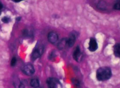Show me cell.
Listing matches in <instances>:
<instances>
[{"mask_svg":"<svg viewBox=\"0 0 120 88\" xmlns=\"http://www.w3.org/2000/svg\"><path fill=\"white\" fill-rule=\"evenodd\" d=\"M47 84L49 88H58L59 82L55 78H50L47 80Z\"/></svg>","mask_w":120,"mask_h":88,"instance_id":"obj_4","label":"cell"},{"mask_svg":"<svg viewBox=\"0 0 120 88\" xmlns=\"http://www.w3.org/2000/svg\"><path fill=\"white\" fill-rule=\"evenodd\" d=\"M16 63V59L15 57H13L11 60V67H14Z\"/></svg>","mask_w":120,"mask_h":88,"instance_id":"obj_15","label":"cell"},{"mask_svg":"<svg viewBox=\"0 0 120 88\" xmlns=\"http://www.w3.org/2000/svg\"><path fill=\"white\" fill-rule=\"evenodd\" d=\"M114 54L116 57L120 58V44H116L114 46Z\"/></svg>","mask_w":120,"mask_h":88,"instance_id":"obj_10","label":"cell"},{"mask_svg":"<svg viewBox=\"0 0 120 88\" xmlns=\"http://www.w3.org/2000/svg\"><path fill=\"white\" fill-rule=\"evenodd\" d=\"M22 72L23 74L28 76H31L35 72V69H34V66L30 64H26L22 67Z\"/></svg>","mask_w":120,"mask_h":88,"instance_id":"obj_3","label":"cell"},{"mask_svg":"<svg viewBox=\"0 0 120 88\" xmlns=\"http://www.w3.org/2000/svg\"><path fill=\"white\" fill-rule=\"evenodd\" d=\"M48 39L50 43L55 44L57 42V40H58V35L56 33L52 32L48 34Z\"/></svg>","mask_w":120,"mask_h":88,"instance_id":"obj_6","label":"cell"},{"mask_svg":"<svg viewBox=\"0 0 120 88\" xmlns=\"http://www.w3.org/2000/svg\"><path fill=\"white\" fill-rule=\"evenodd\" d=\"M114 9L116 10H120V1H117L114 5Z\"/></svg>","mask_w":120,"mask_h":88,"instance_id":"obj_14","label":"cell"},{"mask_svg":"<svg viewBox=\"0 0 120 88\" xmlns=\"http://www.w3.org/2000/svg\"><path fill=\"white\" fill-rule=\"evenodd\" d=\"M97 49H98V44H97L96 39L94 38H91L89 42V50L91 52H94V51H96Z\"/></svg>","mask_w":120,"mask_h":88,"instance_id":"obj_5","label":"cell"},{"mask_svg":"<svg viewBox=\"0 0 120 88\" xmlns=\"http://www.w3.org/2000/svg\"><path fill=\"white\" fill-rule=\"evenodd\" d=\"M42 88L40 87V86H38V87H37V88Z\"/></svg>","mask_w":120,"mask_h":88,"instance_id":"obj_19","label":"cell"},{"mask_svg":"<svg viewBox=\"0 0 120 88\" xmlns=\"http://www.w3.org/2000/svg\"><path fill=\"white\" fill-rule=\"evenodd\" d=\"M13 1L15 2H20V1H23V0H13Z\"/></svg>","mask_w":120,"mask_h":88,"instance_id":"obj_17","label":"cell"},{"mask_svg":"<svg viewBox=\"0 0 120 88\" xmlns=\"http://www.w3.org/2000/svg\"><path fill=\"white\" fill-rule=\"evenodd\" d=\"M43 46L41 44H37L36 48L34 50L32 53V60H35L39 58L42 54L43 52Z\"/></svg>","mask_w":120,"mask_h":88,"instance_id":"obj_2","label":"cell"},{"mask_svg":"<svg viewBox=\"0 0 120 88\" xmlns=\"http://www.w3.org/2000/svg\"><path fill=\"white\" fill-rule=\"evenodd\" d=\"M14 85L15 88H25V86L22 82H20L19 81H14Z\"/></svg>","mask_w":120,"mask_h":88,"instance_id":"obj_12","label":"cell"},{"mask_svg":"<svg viewBox=\"0 0 120 88\" xmlns=\"http://www.w3.org/2000/svg\"><path fill=\"white\" fill-rule=\"evenodd\" d=\"M76 41V35L74 33H71L69 35V39H68V46L69 47L73 46Z\"/></svg>","mask_w":120,"mask_h":88,"instance_id":"obj_8","label":"cell"},{"mask_svg":"<svg viewBox=\"0 0 120 88\" xmlns=\"http://www.w3.org/2000/svg\"><path fill=\"white\" fill-rule=\"evenodd\" d=\"M30 84L32 87L36 88L39 86V81L37 78H34L30 81Z\"/></svg>","mask_w":120,"mask_h":88,"instance_id":"obj_11","label":"cell"},{"mask_svg":"<svg viewBox=\"0 0 120 88\" xmlns=\"http://www.w3.org/2000/svg\"><path fill=\"white\" fill-rule=\"evenodd\" d=\"M2 21L4 22V23H8V22H9V21H10V18L8 17H7V16H5V17H4L2 19Z\"/></svg>","mask_w":120,"mask_h":88,"instance_id":"obj_16","label":"cell"},{"mask_svg":"<svg viewBox=\"0 0 120 88\" xmlns=\"http://www.w3.org/2000/svg\"><path fill=\"white\" fill-rule=\"evenodd\" d=\"M73 57L76 61H80V59H81V57H82V53H81L80 49L79 46H77L74 51L73 54Z\"/></svg>","mask_w":120,"mask_h":88,"instance_id":"obj_7","label":"cell"},{"mask_svg":"<svg viewBox=\"0 0 120 88\" xmlns=\"http://www.w3.org/2000/svg\"><path fill=\"white\" fill-rule=\"evenodd\" d=\"M71 81H72L73 84V85L75 86V87L77 88H80V85L79 81L77 79H72Z\"/></svg>","mask_w":120,"mask_h":88,"instance_id":"obj_13","label":"cell"},{"mask_svg":"<svg viewBox=\"0 0 120 88\" xmlns=\"http://www.w3.org/2000/svg\"><path fill=\"white\" fill-rule=\"evenodd\" d=\"M66 45H68V39H62L57 44V48H58L59 50H62L65 47Z\"/></svg>","mask_w":120,"mask_h":88,"instance_id":"obj_9","label":"cell"},{"mask_svg":"<svg viewBox=\"0 0 120 88\" xmlns=\"http://www.w3.org/2000/svg\"><path fill=\"white\" fill-rule=\"evenodd\" d=\"M2 7H3V5H2V3H1V2H0V10H1V9H2Z\"/></svg>","mask_w":120,"mask_h":88,"instance_id":"obj_18","label":"cell"},{"mask_svg":"<svg viewBox=\"0 0 120 88\" xmlns=\"http://www.w3.org/2000/svg\"><path fill=\"white\" fill-rule=\"evenodd\" d=\"M112 75L111 70L109 67H101L97 70L96 77L99 81H105L110 79Z\"/></svg>","mask_w":120,"mask_h":88,"instance_id":"obj_1","label":"cell"}]
</instances>
